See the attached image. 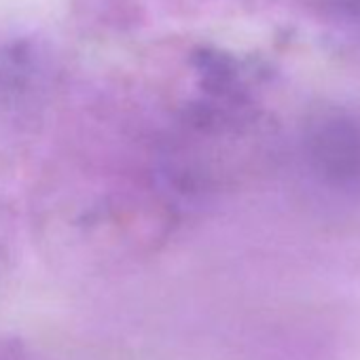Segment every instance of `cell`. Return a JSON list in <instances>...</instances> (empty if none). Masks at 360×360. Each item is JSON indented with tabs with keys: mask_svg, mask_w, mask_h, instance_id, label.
Masks as SVG:
<instances>
[{
	"mask_svg": "<svg viewBox=\"0 0 360 360\" xmlns=\"http://www.w3.org/2000/svg\"><path fill=\"white\" fill-rule=\"evenodd\" d=\"M305 153L324 185L360 189V112L343 106L316 112L305 129Z\"/></svg>",
	"mask_w": 360,
	"mask_h": 360,
	"instance_id": "cell-1",
	"label": "cell"
},
{
	"mask_svg": "<svg viewBox=\"0 0 360 360\" xmlns=\"http://www.w3.org/2000/svg\"><path fill=\"white\" fill-rule=\"evenodd\" d=\"M45 68V49L34 34H0V104L26 94Z\"/></svg>",
	"mask_w": 360,
	"mask_h": 360,
	"instance_id": "cell-2",
	"label": "cell"
},
{
	"mask_svg": "<svg viewBox=\"0 0 360 360\" xmlns=\"http://www.w3.org/2000/svg\"><path fill=\"white\" fill-rule=\"evenodd\" d=\"M318 3L333 18L360 26V0H318Z\"/></svg>",
	"mask_w": 360,
	"mask_h": 360,
	"instance_id": "cell-3",
	"label": "cell"
}]
</instances>
